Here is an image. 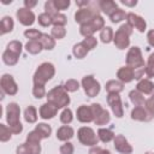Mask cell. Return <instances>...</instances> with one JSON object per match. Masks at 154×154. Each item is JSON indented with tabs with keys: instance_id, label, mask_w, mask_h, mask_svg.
I'll return each instance as SVG.
<instances>
[{
	"instance_id": "6125c7cd",
	"label": "cell",
	"mask_w": 154,
	"mask_h": 154,
	"mask_svg": "<svg viewBox=\"0 0 154 154\" xmlns=\"http://www.w3.org/2000/svg\"><path fill=\"white\" fill-rule=\"evenodd\" d=\"M152 97H154V93H153V94H152Z\"/></svg>"
},
{
	"instance_id": "7a4b0ae2",
	"label": "cell",
	"mask_w": 154,
	"mask_h": 154,
	"mask_svg": "<svg viewBox=\"0 0 154 154\" xmlns=\"http://www.w3.org/2000/svg\"><path fill=\"white\" fill-rule=\"evenodd\" d=\"M46 97H47V102L52 103L58 109L59 108H66V106H69L71 102L69 93L65 90L64 85H57V87L52 88L47 93Z\"/></svg>"
},
{
	"instance_id": "277c9868",
	"label": "cell",
	"mask_w": 154,
	"mask_h": 154,
	"mask_svg": "<svg viewBox=\"0 0 154 154\" xmlns=\"http://www.w3.org/2000/svg\"><path fill=\"white\" fill-rule=\"evenodd\" d=\"M132 34V28L129 24H123L118 28L114 34L113 42L118 49H125L130 45V35Z\"/></svg>"
},
{
	"instance_id": "44dd1931",
	"label": "cell",
	"mask_w": 154,
	"mask_h": 154,
	"mask_svg": "<svg viewBox=\"0 0 154 154\" xmlns=\"http://www.w3.org/2000/svg\"><path fill=\"white\" fill-rule=\"evenodd\" d=\"M99 7L107 16H111L116 10L119 8L118 5H117V2L113 1V0H100L99 1Z\"/></svg>"
},
{
	"instance_id": "7dc6e473",
	"label": "cell",
	"mask_w": 154,
	"mask_h": 154,
	"mask_svg": "<svg viewBox=\"0 0 154 154\" xmlns=\"http://www.w3.org/2000/svg\"><path fill=\"white\" fill-rule=\"evenodd\" d=\"M54 2V7L55 10L59 12V11H64V10H67L71 5L70 0H53Z\"/></svg>"
},
{
	"instance_id": "ee69618b",
	"label": "cell",
	"mask_w": 154,
	"mask_h": 154,
	"mask_svg": "<svg viewBox=\"0 0 154 154\" xmlns=\"http://www.w3.org/2000/svg\"><path fill=\"white\" fill-rule=\"evenodd\" d=\"M37 22H38V24H40L41 26L47 28V26L52 25V16L48 14V13H46V12L40 13V14H38V18H37Z\"/></svg>"
},
{
	"instance_id": "2e32d148",
	"label": "cell",
	"mask_w": 154,
	"mask_h": 154,
	"mask_svg": "<svg viewBox=\"0 0 154 154\" xmlns=\"http://www.w3.org/2000/svg\"><path fill=\"white\" fill-rule=\"evenodd\" d=\"M41 153V146L40 143H31L25 142L19 144L16 148V154H40Z\"/></svg>"
},
{
	"instance_id": "5b68a950",
	"label": "cell",
	"mask_w": 154,
	"mask_h": 154,
	"mask_svg": "<svg viewBox=\"0 0 154 154\" xmlns=\"http://www.w3.org/2000/svg\"><path fill=\"white\" fill-rule=\"evenodd\" d=\"M125 61H126V66L137 70V69H143L144 67V59L142 57V52L141 48L137 46L131 47L125 57Z\"/></svg>"
},
{
	"instance_id": "1f68e13d",
	"label": "cell",
	"mask_w": 154,
	"mask_h": 154,
	"mask_svg": "<svg viewBox=\"0 0 154 154\" xmlns=\"http://www.w3.org/2000/svg\"><path fill=\"white\" fill-rule=\"evenodd\" d=\"M114 37V32L112 30L111 26H105L101 31H100V40L102 43H109L113 41Z\"/></svg>"
},
{
	"instance_id": "bcb514c9",
	"label": "cell",
	"mask_w": 154,
	"mask_h": 154,
	"mask_svg": "<svg viewBox=\"0 0 154 154\" xmlns=\"http://www.w3.org/2000/svg\"><path fill=\"white\" fill-rule=\"evenodd\" d=\"M32 95H34L36 99H42V97H45V96L47 95L45 85L34 84V87H32Z\"/></svg>"
},
{
	"instance_id": "c3c4849f",
	"label": "cell",
	"mask_w": 154,
	"mask_h": 154,
	"mask_svg": "<svg viewBox=\"0 0 154 154\" xmlns=\"http://www.w3.org/2000/svg\"><path fill=\"white\" fill-rule=\"evenodd\" d=\"M82 43L87 47L88 51H93V49L96 48V46H97V40H96L94 36H90V37H85V38L82 41Z\"/></svg>"
},
{
	"instance_id": "8fae6325",
	"label": "cell",
	"mask_w": 154,
	"mask_h": 154,
	"mask_svg": "<svg viewBox=\"0 0 154 154\" xmlns=\"http://www.w3.org/2000/svg\"><path fill=\"white\" fill-rule=\"evenodd\" d=\"M16 17H17L18 22H19L22 25H24V26H30V25H32V24L35 23V19H36L34 12H32L31 10H29V8H25V7L18 8V10L16 11Z\"/></svg>"
},
{
	"instance_id": "d6a6232c",
	"label": "cell",
	"mask_w": 154,
	"mask_h": 154,
	"mask_svg": "<svg viewBox=\"0 0 154 154\" xmlns=\"http://www.w3.org/2000/svg\"><path fill=\"white\" fill-rule=\"evenodd\" d=\"M18 59H19L18 55L11 53V52L7 51V49H5V52L2 53V61H4L7 66H14V65L18 63Z\"/></svg>"
},
{
	"instance_id": "30bf717a",
	"label": "cell",
	"mask_w": 154,
	"mask_h": 154,
	"mask_svg": "<svg viewBox=\"0 0 154 154\" xmlns=\"http://www.w3.org/2000/svg\"><path fill=\"white\" fill-rule=\"evenodd\" d=\"M107 103L117 118H122L124 116V107H123L122 99H120L119 94H108L107 95Z\"/></svg>"
},
{
	"instance_id": "db71d44e",
	"label": "cell",
	"mask_w": 154,
	"mask_h": 154,
	"mask_svg": "<svg viewBox=\"0 0 154 154\" xmlns=\"http://www.w3.org/2000/svg\"><path fill=\"white\" fill-rule=\"evenodd\" d=\"M144 107L152 113V114H154V97H149V99H147L146 100V103H144Z\"/></svg>"
},
{
	"instance_id": "ab89813d",
	"label": "cell",
	"mask_w": 154,
	"mask_h": 154,
	"mask_svg": "<svg viewBox=\"0 0 154 154\" xmlns=\"http://www.w3.org/2000/svg\"><path fill=\"white\" fill-rule=\"evenodd\" d=\"M109 19H111L112 23H119V22L126 19V13H125L124 10L118 8V10H116V11L109 16Z\"/></svg>"
},
{
	"instance_id": "ba28073f",
	"label": "cell",
	"mask_w": 154,
	"mask_h": 154,
	"mask_svg": "<svg viewBox=\"0 0 154 154\" xmlns=\"http://www.w3.org/2000/svg\"><path fill=\"white\" fill-rule=\"evenodd\" d=\"M97 14H99V11L95 10V8H93V7H82V8H78L76 11V13H75V20L79 25H83V24L89 23Z\"/></svg>"
},
{
	"instance_id": "d6986e66",
	"label": "cell",
	"mask_w": 154,
	"mask_h": 154,
	"mask_svg": "<svg viewBox=\"0 0 154 154\" xmlns=\"http://www.w3.org/2000/svg\"><path fill=\"white\" fill-rule=\"evenodd\" d=\"M73 136H75V130H73V128H71L69 125H63L57 130V140H59V141L67 142Z\"/></svg>"
},
{
	"instance_id": "d590c367",
	"label": "cell",
	"mask_w": 154,
	"mask_h": 154,
	"mask_svg": "<svg viewBox=\"0 0 154 154\" xmlns=\"http://www.w3.org/2000/svg\"><path fill=\"white\" fill-rule=\"evenodd\" d=\"M73 120V113L70 108H64L63 112L60 113V122L64 124V125H69L71 122Z\"/></svg>"
},
{
	"instance_id": "f35d334b",
	"label": "cell",
	"mask_w": 154,
	"mask_h": 154,
	"mask_svg": "<svg viewBox=\"0 0 154 154\" xmlns=\"http://www.w3.org/2000/svg\"><path fill=\"white\" fill-rule=\"evenodd\" d=\"M12 137V131L8 126L5 124H0V141L1 142H7Z\"/></svg>"
},
{
	"instance_id": "d4e9b609",
	"label": "cell",
	"mask_w": 154,
	"mask_h": 154,
	"mask_svg": "<svg viewBox=\"0 0 154 154\" xmlns=\"http://www.w3.org/2000/svg\"><path fill=\"white\" fill-rule=\"evenodd\" d=\"M97 137H99V140H100L101 142H103V143H108V142H111V141L114 140L116 135H114V132H113L111 129L100 128V129L97 130Z\"/></svg>"
},
{
	"instance_id": "6da1fadb",
	"label": "cell",
	"mask_w": 154,
	"mask_h": 154,
	"mask_svg": "<svg viewBox=\"0 0 154 154\" xmlns=\"http://www.w3.org/2000/svg\"><path fill=\"white\" fill-rule=\"evenodd\" d=\"M20 107L17 102H10L6 106V122L12 134L19 135L23 131V125L20 123Z\"/></svg>"
},
{
	"instance_id": "8d00e7d4",
	"label": "cell",
	"mask_w": 154,
	"mask_h": 154,
	"mask_svg": "<svg viewBox=\"0 0 154 154\" xmlns=\"http://www.w3.org/2000/svg\"><path fill=\"white\" fill-rule=\"evenodd\" d=\"M51 35L54 40H61L66 36V29L65 26H53L51 30Z\"/></svg>"
},
{
	"instance_id": "f1b7e54d",
	"label": "cell",
	"mask_w": 154,
	"mask_h": 154,
	"mask_svg": "<svg viewBox=\"0 0 154 154\" xmlns=\"http://www.w3.org/2000/svg\"><path fill=\"white\" fill-rule=\"evenodd\" d=\"M25 49H26L28 53L35 55V54L41 53V51L43 49V47H42V45H41L40 41H28L25 43Z\"/></svg>"
},
{
	"instance_id": "74e56055",
	"label": "cell",
	"mask_w": 154,
	"mask_h": 154,
	"mask_svg": "<svg viewBox=\"0 0 154 154\" xmlns=\"http://www.w3.org/2000/svg\"><path fill=\"white\" fill-rule=\"evenodd\" d=\"M42 34L43 32L38 31L37 29H26L24 31V36L26 38H29V41H40Z\"/></svg>"
},
{
	"instance_id": "e575fe53",
	"label": "cell",
	"mask_w": 154,
	"mask_h": 154,
	"mask_svg": "<svg viewBox=\"0 0 154 154\" xmlns=\"http://www.w3.org/2000/svg\"><path fill=\"white\" fill-rule=\"evenodd\" d=\"M144 76L149 79L154 77V53H152L148 58L147 65L144 66Z\"/></svg>"
},
{
	"instance_id": "83f0119b",
	"label": "cell",
	"mask_w": 154,
	"mask_h": 154,
	"mask_svg": "<svg viewBox=\"0 0 154 154\" xmlns=\"http://www.w3.org/2000/svg\"><path fill=\"white\" fill-rule=\"evenodd\" d=\"M40 42L43 47V49H47V51H52L54 47H55V40L52 37V35H48V34H42L41 38H40Z\"/></svg>"
},
{
	"instance_id": "cb8c5ba5",
	"label": "cell",
	"mask_w": 154,
	"mask_h": 154,
	"mask_svg": "<svg viewBox=\"0 0 154 154\" xmlns=\"http://www.w3.org/2000/svg\"><path fill=\"white\" fill-rule=\"evenodd\" d=\"M129 99L131 101V103L136 107V106H144L146 103V99L143 96V94H141L138 90L134 89L129 93Z\"/></svg>"
},
{
	"instance_id": "680465c9",
	"label": "cell",
	"mask_w": 154,
	"mask_h": 154,
	"mask_svg": "<svg viewBox=\"0 0 154 154\" xmlns=\"http://www.w3.org/2000/svg\"><path fill=\"white\" fill-rule=\"evenodd\" d=\"M76 4H77V6H79V8H82L83 6H88L89 5V1L88 0H84V1H76Z\"/></svg>"
},
{
	"instance_id": "5bb4252c",
	"label": "cell",
	"mask_w": 154,
	"mask_h": 154,
	"mask_svg": "<svg viewBox=\"0 0 154 154\" xmlns=\"http://www.w3.org/2000/svg\"><path fill=\"white\" fill-rule=\"evenodd\" d=\"M131 119L137 122H149L153 119L154 114H152L144 106H136L131 111Z\"/></svg>"
},
{
	"instance_id": "3957f363",
	"label": "cell",
	"mask_w": 154,
	"mask_h": 154,
	"mask_svg": "<svg viewBox=\"0 0 154 154\" xmlns=\"http://www.w3.org/2000/svg\"><path fill=\"white\" fill-rule=\"evenodd\" d=\"M55 75V67L52 63L45 61L42 64H40L34 73L32 77V82L34 84H41L45 85L48 81H51Z\"/></svg>"
},
{
	"instance_id": "ffe728a7",
	"label": "cell",
	"mask_w": 154,
	"mask_h": 154,
	"mask_svg": "<svg viewBox=\"0 0 154 154\" xmlns=\"http://www.w3.org/2000/svg\"><path fill=\"white\" fill-rule=\"evenodd\" d=\"M136 90H138L143 95H150L154 93V83L148 78H142L136 84Z\"/></svg>"
},
{
	"instance_id": "f907efd6",
	"label": "cell",
	"mask_w": 154,
	"mask_h": 154,
	"mask_svg": "<svg viewBox=\"0 0 154 154\" xmlns=\"http://www.w3.org/2000/svg\"><path fill=\"white\" fill-rule=\"evenodd\" d=\"M41 136L38 135V132L36 131V130H32V131H30L29 134H28V136H26V141L28 142H31V143H40L41 142Z\"/></svg>"
},
{
	"instance_id": "6f0895ef",
	"label": "cell",
	"mask_w": 154,
	"mask_h": 154,
	"mask_svg": "<svg viewBox=\"0 0 154 154\" xmlns=\"http://www.w3.org/2000/svg\"><path fill=\"white\" fill-rule=\"evenodd\" d=\"M120 2L125 6H129V7H134L137 5V0H120Z\"/></svg>"
},
{
	"instance_id": "52a82bcc",
	"label": "cell",
	"mask_w": 154,
	"mask_h": 154,
	"mask_svg": "<svg viewBox=\"0 0 154 154\" xmlns=\"http://www.w3.org/2000/svg\"><path fill=\"white\" fill-rule=\"evenodd\" d=\"M81 85H82L85 95L89 96V97H95L96 95H99V93L101 90V85H100L99 81H96L93 75L84 76L82 78Z\"/></svg>"
},
{
	"instance_id": "f546056e",
	"label": "cell",
	"mask_w": 154,
	"mask_h": 154,
	"mask_svg": "<svg viewBox=\"0 0 154 154\" xmlns=\"http://www.w3.org/2000/svg\"><path fill=\"white\" fill-rule=\"evenodd\" d=\"M88 53H89V51L87 49V47H85L82 42L76 43V45L73 46V48H72V54H73V57L77 58V59H83Z\"/></svg>"
},
{
	"instance_id": "603a6c76",
	"label": "cell",
	"mask_w": 154,
	"mask_h": 154,
	"mask_svg": "<svg viewBox=\"0 0 154 154\" xmlns=\"http://www.w3.org/2000/svg\"><path fill=\"white\" fill-rule=\"evenodd\" d=\"M13 28H14V22L12 19V17H10V16L2 17L1 23H0V32H1V35L11 32L13 30Z\"/></svg>"
},
{
	"instance_id": "94428289",
	"label": "cell",
	"mask_w": 154,
	"mask_h": 154,
	"mask_svg": "<svg viewBox=\"0 0 154 154\" xmlns=\"http://www.w3.org/2000/svg\"><path fill=\"white\" fill-rule=\"evenodd\" d=\"M144 154H154V153H153V152H146Z\"/></svg>"
},
{
	"instance_id": "f6af8a7d",
	"label": "cell",
	"mask_w": 154,
	"mask_h": 154,
	"mask_svg": "<svg viewBox=\"0 0 154 154\" xmlns=\"http://www.w3.org/2000/svg\"><path fill=\"white\" fill-rule=\"evenodd\" d=\"M79 32H81V35L84 36V37H90V36H93V34L95 32V30H94L93 25H91L90 22H89V23L83 24V25L79 26Z\"/></svg>"
},
{
	"instance_id": "60d3db41",
	"label": "cell",
	"mask_w": 154,
	"mask_h": 154,
	"mask_svg": "<svg viewBox=\"0 0 154 154\" xmlns=\"http://www.w3.org/2000/svg\"><path fill=\"white\" fill-rule=\"evenodd\" d=\"M67 23V18L65 14L63 13H57L54 16H52V24L54 26H65Z\"/></svg>"
},
{
	"instance_id": "b9f144b4",
	"label": "cell",
	"mask_w": 154,
	"mask_h": 154,
	"mask_svg": "<svg viewBox=\"0 0 154 154\" xmlns=\"http://www.w3.org/2000/svg\"><path fill=\"white\" fill-rule=\"evenodd\" d=\"M64 88L67 93H75L79 89V82L77 79H73V78H70L65 82L64 84Z\"/></svg>"
},
{
	"instance_id": "7402d4cb",
	"label": "cell",
	"mask_w": 154,
	"mask_h": 154,
	"mask_svg": "<svg viewBox=\"0 0 154 154\" xmlns=\"http://www.w3.org/2000/svg\"><path fill=\"white\" fill-rule=\"evenodd\" d=\"M105 89L108 94H119L124 90V83H122L120 81H117V79H111L106 83Z\"/></svg>"
},
{
	"instance_id": "4316f807",
	"label": "cell",
	"mask_w": 154,
	"mask_h": 154,
	"mask_svg": "<svg viewBox=\"0 0 154 154\" xmlns=\"http://www.w3.org/2000/svg\"><path fill=\"white\" fill-rule=\"evenodd\" d=\"M109 122H111L109 112H108L107 109H105V108H102V109L99 112V114L94 118L95 125H106V124H108Z\"/></svg>"
},
{
	"instance_id": "681fc988",
	"label": "cell",
	"mask_w": 154,
	"mask_h": 154,
	"mask_svg": "<svg viewBox=\"0 0 154 154\" xmlns=\"http://www.w3.org/2000/svg\"><path fill=\"white\" fill-rule=\"evenodd\" d=\"M59 152H60V154H73L75 147H73V144H72L71 142L67 141V142H65L64 144L60 146Z\"/></svg>"
},
{
	"instance_id": "9c48e42d",
	"label": "cell",
	"mask_w": 154,
	"mask_h": 154,
	"mask_svg": "<svg viewBox=\"0 0 154 154\" xmlns=\"http://www.w3.org/2000/svg\"><path fill=\"white\" fill-rule=\"evenodd\" d=\"M0 87H1V90L2 93L10 95V96H13L18 93V85L17 83L14 82L13 79V76L10 75V73H4L1 76V79H0Z\"/></svg>"
},
{
	"instance_id": "ac0fdd59",
	"label": "cell",
	"mask_w": 154,
	"mask_h": 154,
	"mask_svg": "<svg viewBox=\"0 0 154 154\" xmlns=\"http://www.w3.org/2000/svg\"><path fill=\"white\" fill-rule=\"evenodd\" d=\"M117 77L122 83H130L135 79V70L129 66H123L117 71Z\"/></svg>"
},
{
	"instance_id": "484cf974",
	"label": "cell",
	"mask_w": 154,
	"mask_h": 154,
	"mask_svg": "<svg viewBox=\"0 0 154 154\" xmlns=\"http://www.w3.org/2000/svg\"><path fill=\"white\" fill-rule=\"evenodd\" d=\"M24 119H25V122L26 123H29V124H34V123H36V120H37V109H36V107H34V106H28L25 109H24Z\"/></svg>"
},
{
	"instance_id": "e0dca14e",
	"label": "cell",
	"mask_w": 154,
	"mask_h": 154,
	"mask_svg": "<svg viewBox=\"0 0 154 154\" xmlns=\"http://www.w3.org/2000/svg\"><path fill=\"white\" fill-rule=\"evenodd\" d=\"M57 113H58V108L55 106H53L52 103H49V102H46V103L41 105V107L38 109L40 117L42 119H45V120H48V119L54 118L57 116Z\"/></svg>"
},
{
	"instance_id": "4dcf8cb0",
	"label": "cell",
	"mask_w": 154,
	"mask_h": 154,
	"mask_svg": "<svg viewBox=\"0 0 154 154\" xmlns=\"http://www.w3.org/2000/svg\"><path fill=\"white\" fill-rule=\"evenodd\" d=\"M35 130L38 132V135L41 136L42 140L48 138V137L51 136V134H52V128H51V125H48V124H46V123H38V124L36 125Z\"/></svg>"
},
{
	"instance_id": "9f6ffc18",
	"label": "cell",
	"mask_w": 154,
	"mask_h": 154,
	"mask_svg": "<svg viewBox=\"0 0 154 154\" xmlns=\"http://www.w3.org/2000/svg\"><path fill=\"white\" fill-rule=\"evenodd\" d=\"M36 5H37V1H36V0H24V6H25V8L31 10V8L35 7Z\"/></svg>"
},
{
	"instance_id": "9a60e30c",
	"label": "cell",
	"mask_w": 154,
	"mask_h": 154,
	"mask_svg": "<svg viewBox=\"0 0 154 154\" xmlns=\"http://www.w3.org/2000/svg\"><path fill=\"white\" fill-rule=\"evenodd\" d=\"M76 116H77V120L81 122V123H91V122H94V114H93V111H91L90 106L81 105L76 111Z\"/></svg>"
},
{
	"instance_id": "7c38bea8",
	"label": "cell",
	"mask_w": 154,
	"mask_h": 154,
	"mask_svg": "<svg viewBox=\"0 0 154 154\" xmlns=\"http://www.w3.org/2000/svg\"><path fill=\"white\" fill-rule=\"evenodd\" d=\"M126 24H129L132 29L134 28L137 29V31H140V32H144L146 29H147L146 20L141 16H138V14H136L134 12L126 13Z\"/></svg>"
},
{
	"instance_id": "11a10c76",
	"label": "cell",
	"mask_w": 154,
	"mask_h": 154,
	"mask_svg": "<svg viewBox=\"0 0 154 154\" xmlns=\"http://www.w3.org/2000/svg\"><path fill=\"white\" fill-rule=\"evenodd\" d=\"M147 41L152 47H154V29H152L147 32Z\"/></svg>"
},
{
	"instance_id": "91938a15",
	"label": "cell",
	"mask_w": 154,
	"mask_h": 154,
	"mask_svg": "<svg viewBox=\"0 0 154 154\" xmlns=\"http://www.w3.org/2000/svg\"><path fill=\"white\" fill-rule=\"evenodd\" d=\"M12 1H2V4H11Z\"/></svg>"
},
{
	"instance_id": "836d02e7",
	"label": "cell",
	"mask_w": 154,
	"mask_h": 154,
	"mask_svg": "<svg viewBox=\"0 0 154 154\" xmlns=\"http://www.w3.org/2000/svg\"><path fill=\"white\" fill-rule=\"evenodd\" d=\"M22 48H23V45H22V42L20 41H18V40H12V41H10L8 43H7V47H6V49L7 51H10L11 53H13V54H16V55H20V53H22Z\"/></svg>"
},
{
	"instance_id": "8992f818",
	"label": "cell",
	"mask_w": 154,
	"mask_h": 154,
	"mask_svg": "<svg viewBox=\"0 0 154 154\" xmlns=\"http://www.w3.org/2000/svg\"><path fill=\"white\" fill-rule=\"evenodd\" d=\"M77 138L83 146L95 147L99 143V137L95 131L89 126H82L77 130Z\"/></svg>"
},
{
	"instance_id": "7bdbcfd3",
	"label": "cell",
	"mask_w": 154,
	"mask_h": 154,
	"mask_svg": "<svg viewBox=\"0 0 154 154\" xmlns=\"http://www.w3.org/2000/svg\"><path fill=\"white\" fill-rule=\"evenodd\" d=\"M90 24L93 25V28H94L95 31H101V30L105 28V19H103L100 14H97V16H95V17L90 20Z\"/></svg>"
},
{
	"instance_id": "4fadbf2b",
	"label": "cell",
	"mask_w": 154,
	"mask_h": 154,
	"mask_svg": "<svg viewBox=\"0 0 154 154\" xmlns=\"http://www.w3.org/2000/svg\"><path fill=\"white\" fill-rule=\"evenodd\" d=\"M113 146L114 149L120 154H131L134 152L132 146L129 143L124 135H117L113 140Z\"/></svg>"
},
{
	"instance_id": "f5cc1de1",
	"label": "cell",
	"mask_w": 154,
	"mask_h": 154,
	"mask_svg": "<svg viewBox=\"0 0 154 154\" xmlns=\"http://www.w3.org/2000/svg\"><path fill=\"white\" fill-rule=\"evenodd\" d=\"M88 154H112V153L108 149H102L101 147L95 146V147H91L89 149V153Z\"/></svg>"
},
{
	"instance_id": "816d5d0a",
	"label": "cell",
	"mask_w": 154,
	"mask_h": 154,
	"mask_svg": "<svg viewBox=\"0 0 154 154\" xmlns=\"http://www.w3.org/2000/svg\"><path fill=\"white\" fill-rule=\"evenodd\" d=\"M45 12L48 13V14H51V16H54V14L59 13V12L55 10V7H54L53 0H48V1L45 2Z\"/></svg>"
}]
</instances>
